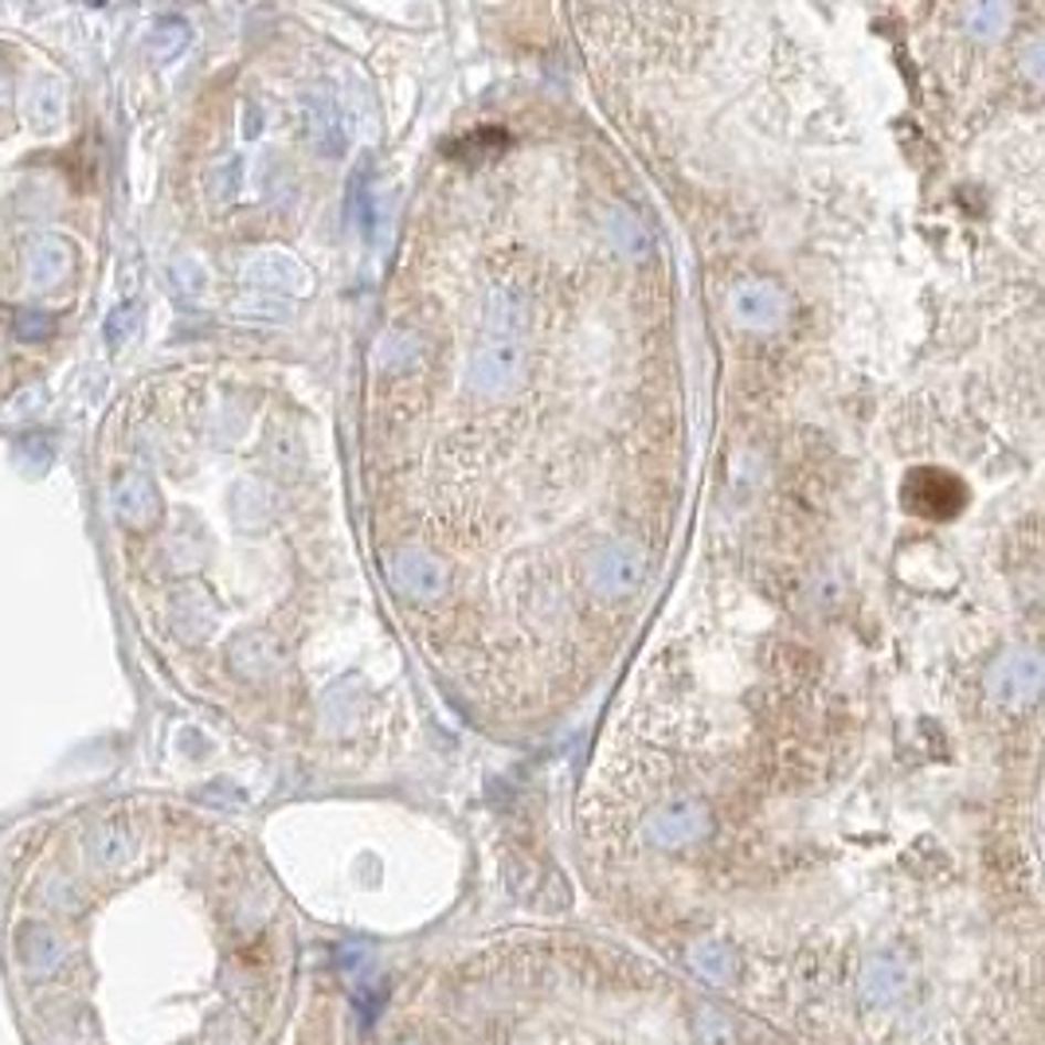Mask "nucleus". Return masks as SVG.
Wrapping results in <instances>:
<instances>
[{
	"label": "nucleus",
	"instance_id": "obj_4",
	"mask_svg": "<svg viewBox=\"0 0 1045 1045\" xmlns=\"http://www.w3.org/2000/svg\"><path fill=\"white\" fill-rule=\"evenodd\" d=\"M788 294L775 283H763V278H745L729 294V314L748 329H775L788 317Z\"/></svg>",
	"mask_w": 1045,
	"mask_h": 1045
},
{
	"label": "nucleus",
	"instance_id": "obj_2",
	"mask_svg": "<svg viewBox=\"0 0 1045 1045\" xmlns=\"http://www.w3.org/2000/svg\"><path fill=\"white\" fill-rule=\"evenodd\" d=\"M963 497H968L963 482L956 478V474H948V471H936V466L912 471V474H908V482H905L908 509H912V514H920V517H936V521L960 514Z\"/></svg>",
	"mask_w": 1045,
	"mask_h": 1045
},
{
	"label": "nucleus",
	"instance_id": "obj_8",
	"mask_svg": "<svg viewBox=\"0 0 1045 1045\" xmlns=\"http://www.w3.org/2000/svg\"><path fill=\"white\" fill-rule=\"evenodd\" d=\"M608 235H611V243H615L619 251H626V255H638V251L646 247L643 228H638V220H631L626 212H611Z\"/></svg>",
	"mask_w": 1045,
	"mask_h": 1045
},
{
	"label": "nucleus",
	"instance_id": "obj_6",
	"mask_svg": "<svg viewBox=\"0 0 1045 1045\" xmlns=\"http://www.w3.org/2000/svg\"><path fill=\"white\" fill-rule=\"evenodd\" d=\"M1037 686H1042V669H1037L1034 654H1014L999 666L994 674V694L1003 697L1006 705H1026L1037 697Z\"/></svg>",
	"mask_w": 1045,
	"mask_h": 1045
},
{
	"label": "nucleus",
	"instance_id": "obj_5",
	"mask_svg": "<svg viewBox=\"0 0 1045 1045\" xmlns=\"http://www.w3.org/2000/svg\"><path fill=\"white\" fill-rule=\"evenodd\" d=\"M521 372V349L514 341H489L482 349H474L471 357V380L478 392L497 395L514 384V377Z\"/></svg>",
	"mask_w": 1045,
	"mask_h": 1045
},
{
	"label": "nucleus",
	"instance_id": "obj_7",
	"mask_svg": "<svg viewBox=\"0 0 1045 1045\" xmlns=\"http://www.w3.org/2000/svg\"><path fill=\"white\" fill-rule=\"evenodd\" d=\"M486 321L494 329H514L529 317V291L517 283H494L486 294Z\"/></svg>",
	"mask_w": 1045,
	"mask_h": 1045
},
{
	"label": "nucleus",
	"instance_id": "obj_1",
	"mask_svg": "<svg viewBox=\"0 0 1045 1045\" xmlns=\"http://www.w3.org/2000/svg\"><path fill=\"white\" fill-rule=\"evenodd\" d=\"M643 576H646L643 549L623 537L603 540L600 549L588 557V564H583V580H588L592 595H600V600H626V595H634L643 588Z\"/></svg>",
	"mask_w": 1045,
	"mask_h": 1045
},
{
	"label": "nucleus",
	"instance_id": "obj_9",
	"mask_svg": "<svg viewBox=\"0 0 1045 1045\" xmlns=\"http://www.w3.org/2000/svg\"><path fill=\"white\" fill-rule=\"evenodd\" d=\"M415 360V345L408 337H388L384 345L377 349V365H388V372H400L403 365Z\"/></svg>",
	"mask_w": 1045,
	"mask_h": 1045
},
{
	"label": "nucleus",
	"instance_id": "obj_3",
	"mask_svg": "<svg viewBox=\"0 0 1045 1045\" xmlns=\"http://www.w3.org/2000/svg\"><path fill=\"white\" fill-rule=\"evenodd\" d=\"M392 588L412 600H439L451 588V568L428 549H400L388 564Z\"/></svg>",
	"mask_w": 1045,
	"mask_h": 1045
}]
</instances>
